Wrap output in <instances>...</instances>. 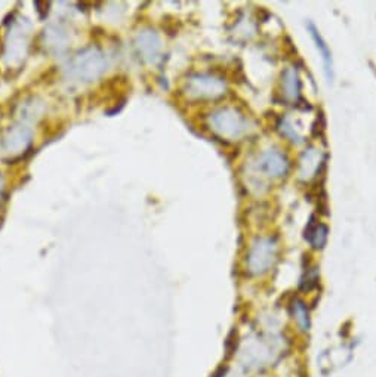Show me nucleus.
Segmentation results:
<instances>
[{
    "mask_svg": "<svg viewBox=\"0 0 376 377\" xmlns=\"http://www.w3.org/2000/svg\"><path fill=\"white\" fill-rule=\"evenodd\" d=\"M209 128L228 142L242 141L255 130V123L236 107H221L209 114Z\"/></svg>",
    "mask_w": 376,
    "mask_h": 377,
    "instance_id": "nucleus-1",
    "label": "nucleus"
},
{
    "mask_svg": "<svg viewBox=\"0 0 376 377\" xmlns=\"http://www.w3.org/2000/svg\"><path fill=\"white\" fill-rule=\"evenodd\" d=\"M282 337L277 334H258L250 337L242 351L246 370H263L278 358L282 351Z\"/></svg>",
    "mask_w": 376,
    "mask_h": 377,
    "instance_id": "nucleus-2",
    "label": "nucleus"
},
{
    "mask_svg": "<svg viewBox=\"0 0 376 377\" xmlns=\"http://www.w3.org/2000/svg\"><path fill=\"white\" fill-rule=\"evenodd\" d=\"M278 241L274 236L256 237L246 253V273L250 277H264L272 271L278 259Z\"/></svg>",
    "mask_w": 376,
    "mask_h": 377,
    "instance_id": "nucleus-3",
    "label": "nucleus"
},
{
    "mask_svg": "<svg viewBox=\"0 0 376 377\" xmlns=\"http://www.w3.org/2000/svg\"><path fill=\"white\" fill-rule=\"evenodd\" d=\"M107 70V58L96 47H88L77 54L69 67V73L73 79L89 83L93 82Z\"/></svg>",
    "mask_w": 376,
    "mask_h": 377,
    "instance_id": "nucleus-4",
    "label": "nucleus"
},
{
    "mask_svg": "<svg viewBox=\"0 0 376 377\" xmlns=\"http://www.w3.org/2000/svg\"><path fill=\"white\" fill-rule=\"evenodd\" d=\"M227 91V82L215 74H192L184 83V93L192 101H214L223 98Z\"/></svg>",
    "mask_w": 376,
    "mask_h": 377,
    "instance_id": "nucleus-5",
    "label": "nucleus"
},
{
    "mask_svg": "<svg viewBox=\"0 0 376 377\" xmlns=\"http://www.w3.org/2000/svg\"><path fill=\"white\" fill-rule=\"evenodd\" d=\"M254 169L267 179H282L291 172V160L277 148L263 151L254 161Z\"/></svg>",
    "mask_w": 376,
    "mask_h": 377,
    "instance_id": "nucleus-6",
    "label": "nucleus"
},
{
    "mask_svg": "<svg viewBox=\"0 0 376 377\" xmlns=\"http://www.w3.org/2000/svg\"><path fill=\"white\" fill-rule=\"evenodd\" d=\"M162 38L160 36L147 28V30H142L135 37V49L142 61L148 64H156L162 55Z\"/></svg>",
    "mask_w": 376,
    "mask_h": 377,
    "instance_id": "nucleus-7",
    "label": "nucleus"
},
{
    "mask_svg": "<svg viewBox=\"0 0 376 377\" xmlns=\"http://www.w3.org/2000/svg\"><path fill=\"white\" fill-rule=\"evenodd\" d=\"M33 130L24 123H18L9 128L2 138V147L9 154L24 152L32 145Z\"/></svg>",
    "mask_w": 376,
    "mask_h": 377,
    "instance_id": "nucleus-8",
    "label": "nucleus"
},
{
    "mask_svg": "<svg viewBox=\"0 0 376 377\" xmlns=\"http://www.w3.org/2000/svg\"><path fill=\"white\" fill-rule=\"evenodd\" d=\"M324 163L326 156L319 148H307L301 154L300 161H298V175H300L302 181H311L322 172V169L324 168Z\"/></svg>",
    "mask_w": 376,
    "mask_h": 377,
    "instance_id": "nucleus-9",
    "label": "nucleus"
},
{
    "mask_svg": "<svg viewBox=\"0 0 376 377\" xmlns=\"http://www.w3.org/2000/svg\"><path fill=\"white\" fill-rule=\"evenodd\" d=\"M280 88H282L283 98L287 102H294L295 105H298V102L301 100L302 83H301L300 73H298L295 67H287V69L283 70Z\"/></svg>",
    "mask_w": 376,
    "mask_h": 377,
    "instance_id": "nucleus-10",
    "label": "nucleus"
},
{
    "mask_svg": "<svg viewBox=\"0 0 376 377\" xmlns=\"http://www.w3.org/2000/svg\"><path fill=\"white\" fill-rule=\"evenodd\" d=\"M308 32H310V36L313 38V42L316 45V49L319 51L322 60H323V65H324V73L326 77L329 79V82L333 79V60H332V52L329 45L326 43V41L323 38V36L320 34L319 28H317L313 23L307 24Z\"/></svg>",
    "mask_w": 376,
    "mask_h": 377,
    "instance_id": "nucleus-11",
    "label": "nucleus"
},
{
    "mask_svg": "<svg viewBox=\"0 0 376 377\" xmlns=\"http://www.w3.org/2000/svg\"><path fill=\"white\" fill-rule=\"evenodd\" d=\"M304 237H305V240H308V243L311 244L313 249L320 250L327 243V237H329V228H327L326 224H319V222H316V219L313 216L305 228Z\"/></svg>",
    "mask_w": 376,
    "mask_h": 377,
    "instance_id": "nucleus-12",
    "label": "nucleus"
},
{
    "mask_svg": "<svg viewBox=\"0 0 376 377\" xmlns=\"http://www.w3.org/2000/svg\"><path fill=\"white\" fill-rule=\"evenodd\" d=\"M291 314L294 321L298 327V330L302 333H308L311 328V317L310 309H308L307 304L300 297H295L291 302Z\"/></svg>",
    "mask_w": 376,
    "mask_h": 377,
    "instance_id": "nucleus-13",
    "label": "nucleus"
},
{
    "mask_svg": "<svg viewBox=\"0 0 376 377\" xmlns=\"http://www.w3.org/2000/svg\"><path fill=\"white\" fill-rule=\"evenodd\" d=\"M27 51V33L24 30H14L9 34V42L6 45V56L14 60H21Z\"/></svg>",
    "mask_w": 376,
    "mask_h": 377,
    "instance_id": "nucleus-14",
    "label": "nucleus"
},
{
    "mask_svg": "<svg viewBox=\"0 0 376 377\" xmlns=\"http://www.w3.org/2000/svg\"><path fill=\"white\" fill-rule=\"evenodd\" d=\"M277 130L282 133V137H285L286 139L291 141L295 145H300L304 142V138L301 137L300 133L295 130V128L292 126V123L289 122L286 117H280L277 123Z\"/></svg>",
    "mask_w": 376,
    "mask_h": 377,
    "instance_id": "nucleus-15",
    "label": "nucleus"
},
{
    "mask_svg": "<svg viewBox=\"0 0 376 377\" xmlns=\"http://www.w3.org/2000/svg\"><path fill=\"white\" fill-rule=\"evenodd\" d=\"M319 278H320V273L319 268L317 266H308L304 271V275L301 278L300 283V288L302 292H311L317 286H319Z\"/></svg>",
    "mask_w": 376,
    "mask_h": 377,
    "instance_id": "nucleus-16",
    "label": "nucleus"
},
{
    "mask_svg": "<svg viewBox=\"0 0 376 377\" xmlns=\"http://www.w3.org/2000/svg\"><path fill=\"white\" fill-rule=\"evenodd\" d=\"M3 185H5V182H3V178H2V175H0V191H2V190H3Z\"/></svg>",
    "mask_w": 376,
    "mask_h": 377,
    "instance_id": "nucleus-17",
    "label": "nucleus"
}]
</instances>
